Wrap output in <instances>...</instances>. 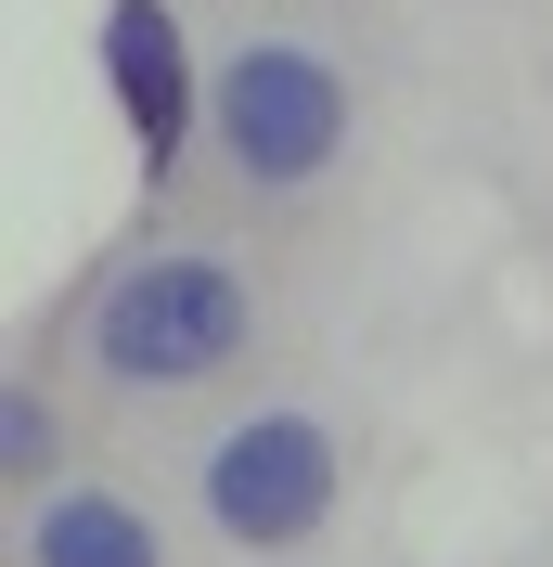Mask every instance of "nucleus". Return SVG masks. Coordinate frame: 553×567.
Instances as JSON below:
<instances>
[{
	"instance_id": "obj_6",
	"label": "nucleus",
	"mask_w": 553,
	"mask_h": 567,
	"mask_svg": "<svg viewBox=\"0 0 553 567\" xmlns=\"http://www.w3.org/2000/svg\"><path fill=\"white\" fill-rule=\"evenodd\" d=\"M52 452H65V425H52V400H39V388H13V400H0V464H13V477H39Z\"/></svg>"
},
{
	"instance_id": "obj_3",
	"label": "nucleus",
	"mask_w": 553,
	"mask_h": 567,
	"mask_svg": "<svg viewBox=\"0 0 553 567\" xmlns=\"http://www.w3.org/2000/svg\"><path fill=\"white\" fill-rule=\"evenodd\" d=\"M335 425L322 413H232L207 439V529L219 542H244V555H296V542L335 516Z\"/></svg>"
},
{
	"instance_id": "obj_4",
	"label": "nucleus",
	"mask_w": 553,
	"mask_h": 567,
	"mask_svg": "<svg viewBox=\"0 0 553 567\" xmlns=\"http://www.w3.org/2000/svg\"><path fill=\"white\" fill-rule=\"evenodd\" d=\"M104 91H116V116H129L142 168L168 181L180 155H194V130H207V91H194V52H180L168 0H104Z\"/></svg>"
},
{
	"instance_id": "obj_1",
	"label": "nucleus",
	"mask_w": 553,
	"mask_h": 567,
	"mask_svg": "<svg viewBox=\"0 0 553 567\" xmlns=\"http://www.w3.org/2000/svg\"><path fill=\"white\" fill-rule=\"evenodd\" d=\"M244 336H258V297H244L232 258H129V271L104 284V310H91V361H104L116 388H207V374H232Z\"/></svg>"
},
{
	"instance_id": "obj_5",
	"label": "nucleus",
	"mask_w": 553,
	"mask_h": 567,
	"mask_svg": "<svg viewBox=\"0 0 553 567\" xmlns=\"http://www.w3.org/2000/svg\"><path fill=\"white\" fill-rule=\"evenodd\" d=\"M27 567H168V542H155V516L116 491H52L27 516Z\"/></svg>"
},
{
	"instance_id": "obj_2",
	"label": "nucleus",
	"mask_w": 553,
	"mask_h": 567,
	"mask_svg": "<svg viewBox=\"0 0 553 567\" xmlns=\"http://www.w3.org/2000/svg\"><path fill=\"white\" fill-rule=\"evenodd\" d=\"M207 130L232 155V181L296 194V181H322L347 155V78L322 52H296V39H244L219 65V91H207Z\"/></svg>"
}]
</instances>
